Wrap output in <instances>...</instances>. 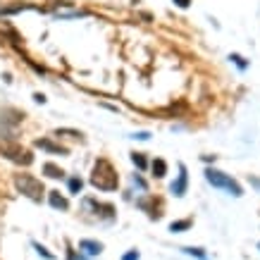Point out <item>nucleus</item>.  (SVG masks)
<instances>
[{"mask_svg": "<svg viewBox=\"0 0 260 260\" xmlns=\"http://www.w3.org/2000/svg\"><path fill=\"white\" fill-rule=\"evenodd\" d=\"M81 186H84V181H81V179H77V177H74V179H70V191H72V193H81Z\"/></svg>", "mask_w": 260, "mask_h": 260, "instance_id": "nucleus-16", "label": "nucleus"}, {"mask_svg": "<svg viewBox=\"0 0 260 260\" xmlns=\"http://www.w3.org/2000/svg\"><path fill=\"white\" fill-rule=\"evenodd\" d=\"M36 148H46V150H50V153H60V155H67V148H64V146H57V143L48 141V139H39V141H36Z\"/></svg>", "mask_w": 260, "mask_h": 260, "instance_id": "nucleus-10", "label": "nucleus"}, {"mask_svg": "<svg viewBox=\"0 0 260 260\" xmlns=\"http://www.w3.org/2000/svg\"><path fill=\"white\" fill-rule=\"evenodd\" d=\"M34 101H36V103H46V95H41V93H36V95H34Z\"/></svg>", "mask_w": 260, "mask_h": 260, "instance_id": "nucleus-25", "label": "nucleus"}, {"mask_svg": "<svg viewBox=\"0 0 260 260\" xmlns=\"http://www.w3.org/2000/svg\"><path fill=\"white\" fill-rule=\"evenodd\" d=\"M48 201H50V205H53L55 210H67V208H70L67 198L60 196V191H50V193H48Z\"/></svg>", "mask_w": 260, "mask_h": 260, "instance_id": "nucleus-9", "label": "nucleus"}, {"mask_svg": "<svg viewBox=\"0 0 260 260\" xmlns=\"http://www.w3.org/2000/svg\"><path fill=\"white\" fill-rule=\"evenodd\" d=\"M251 184H253V186H258V189H260V179H253V177H251Z\"/></svg>", "mask_w": 260, "mask_h": 260, "instance_id": "nucleus-26", "label": "nucleus"}, {"mask_svg": "<svg viewBox=\"0 0 260 260\" xmlns=\"http://www.w3.org/2000/svg\"><path fill=\"white\" fill-rule=\"evenodd\" d=\"M150 167H153V174H155V177H158V179H162V177H165V174H167V162H165V160H153V165H150Z\"/></svg>", "mask_w": 260, "mask_h": 260, "instance_id": "nucleus-13", "label": "nucleus"}, {"mask_svg": "<svg viewBox=\"0 0 260 260\" xmlns=\"http://www.w3.org/2000/svg\"><path fill=\"white\" fill-rule=\"evenodd\" d=\"M43 174H48L50 179H60L64 172L57 165H53V162H46V165H43Z\"/></svg>", "mask_w": 260, "mask_h": 260, "instance_id": "nucleus-12", "label": "nucleus"}, {"mask_svg": "<svg viewBox=\"0 0 260 260\" xmlns=\"http://www.w3.org/2000/svg\"><path fill=\"white\" fill-rule=\"evenodd\" d=\"M79 248L84 253H88V255H98V253L103 251V244H98V241H91V239H84V241H79Z\"/></svg>", "mask_w": 260, "mask_h": 260, "instance_id": "nucleus-11", "label": "nucleus"}, {"mask_svg": "<svg viewBox=\"0 0 260 260\" xmlns=\"http://www.w3.org/2000/svg\"><path fill=\"white\" fill-rule=\"evenodd\" d=\"M55 134L57 136H70V139H79V132H74V129H57V132H55Z\"/></svg>", "mask_w": 260, "mask_h": 260, "instance_id": "nucleus-17", "label": "nucleus"}, {"mask_svg": "<svg viewBox=\"0 0 260 260\" xmlns=\"http://www.w3.org/2000/svg\"><path fill=\"white\" fill-rule=\"evenodd\" d=\"M186 184H189V177H186V167L179 165V177H177V181H174L172 186H170V191H172L174 196H184V193H186Z\"/></svg>", "mask_w": 260, "mask_h": 260, "instance_id": "nucleus-6", "label": "nucleus"}, {"mask_svg": "<svg viewBox=\"0 0 260 260\" xmlns=\"http://www.w3.org/2000/svg\"><path fill=\"white\" fill-rule=\"evenodd\" d=\"M184 251L189 253V255H198V258H205V253L201 248H184Z\"/></svg>", "mask_w": 260, "mask_h": 260, "instance_id": "nucleus-20", "label": "nucleus"}, {"mask_svg": "<svg viewBox=\"0 0 260 260\" xmlns=\"http://www.w3.org/2000/svg\"><path fill=\"white\" fill-rule=\"evenodd\" d=\"M134 184L139 186V189H146V181H143L141 177H134Z\"/></svg>", "mask_w": 260, "mask_h": 260, "instance_id": "nucleus-24", "label": "nucleus"}, {"mask_svg": "<svg viewBox=\"0 0 260 260\" xmlns=\"http://www.w3.org/2000/svg\"><path fill=\"white\" fill-rule=\"evenodd\" d=\"M174 5H177V8H189L191 5V0H172Z\"/></svg>", "mask_w": 260, "mask_h": 260, "instance_id": "nucleus-21", "label": "nucleus"}, {"mask_svg": "<svg viewBox=\"0 0 260 260\" xmlns=\"http://www.w3.org/2000/svg\"><path fill=\"white\" fill-rule=\"evenodd\" d=\"M139 208H141V210H146V213H148V217H153V220H158L160 215H162V203H160V201H155V196L141 198V201H139Z\"/></svg>", "mask_w": 260, "mask_h": 260, "instance_id": "nucleus-5", "label": "nucleus"}, {"mask_svg": "<svg viewBox=\"0 0 260 260\" xmlns=\"http://www.w3.org/2000/svg\"><path fill=\"white\" fill-rule=\"evenodd\" d=\"M229 60H234V62H237V67H241V70H246V60L241 55H232L229 57Z\"/></svg>", "mask_w": 260, "mask_h": 260, "instance_id": "nucleus-19", "label": "nucleus"}, {"mask_svg": "<svg viewBox=\"0 0 260 260\" xmlns=\"http://www.w3.org/2000/svg\"><path fill=\"white\" fill-rule=\"evenodd\" d=\"M15 186L22 191L26 198H31V201H41V198H43V191H46L43 184H41L36 177H31V174H17Z\"/></svg>", "mask_w": 260, "mask_h": 260, "instance_id": "nucleus-2", "label": "nucleus"}, {"mask_svg": "<svg viewBox=\"0 0 260 260\" xmlns=\"http://www.w3.org/2000/svg\"><path fill=\"white\" fill-rule=\"evenodd\" d=\"M0 153H3L5 158H10L12 162H17V165H31L34 162L31 150L22 148V146L15 141H0Z\"/></svg>", "mask_w": 260, "mask_h": 260, "instance_id": "nucleus-3", "label": "nucleus"}, {"mask_svg": "<svg viewBox=\"0 0 260 260\" xmlns=\"http://www.w3.org/2000/svg\"><path fill=\"white\" fill-rule=\"evenodd\" d=\"M34 246H36V251H39V253H41V255H43V258H48V260H53V253H48V251H46V248H43V246H41V244H34Z\"/></svg>", "mask_w": 260, "mask_h": 260, "instance_id": "nucleus-18", "label": "nucleus"}, {"mask_svg": "<svg viewBox=\"0 0 260 260\" xmlns=\"http://www.w3.org/2000/svg\"><path fill=\"white\" fill-rule=\"evenodd\" d=\"M91 184L101 191H115L117 189L119 177H117V172H115V167H112L110 160H105V158L95 160L93 174H91Z\"/></svg>", "mask_w": 260, "mask_h": 260, "instance_id": "nucleus-1", "label": "nucleus"}, {"mask_svg": "<svg viewBox=\"0 0 260 260\" xmlns=\"http://www.w3.org/2000/svg\"><path fill=\"white\" fill-rule=\"evenodd\" d=\"M189 227H191V220H179L170 224V232H184V229H189Z\"/></svg>", "mask_w": 260, "mask_h": 260, "instance_id": "nucleus-14", "label": "nucleus"}, {"mask_svg": "<svg viewBox=\"0 0 260 260\" xmlns=\"http://www.w3.org/2000/svg\"><path fill=\"white\" fill-rule=\"evenodd\" d=\"M205 179L210 181L213 186H217V189H227L232 196H241L244 193L237 181L232 179V177H227L224 172H220V170H205Z\"/></svg>", "mask_w": 260, "mask_h": 260, "instance_id": "nucleus-4", "label": "nucleus"}, {"mask_svg": "<svg viewBox=\"0 0 260 260\" xmlns=\"http://www.w3.org/2000/svg\"><path fill=\"white\" fill-rule=\"evenodd\" d=\"M86 203L93 205L95 215H101V217H105V220H112V217H115V208H112L110 203H98V201H91V198H88Z\"/></svg>", "mask_w": 260, "mask_h": 260, "instance_id": "nucleus-7", "label": "nucleus"}, {"mask_svg": "<svg viewBox=\"0 0 260 260\" xmlns=\"http://www.w3.org/2000/svg\"><path fill=\"white\" fill-rule=\"evenodd\" d=\"M132 162H134L139 170H146V165H148L146 158H143V153H132Z\"/></svg>", "mask_w": 260, "mask_h": 260, "instance_id": "nucleus-15", "label": "nucleus"}, {"mask_svg": "<svg viewBox=\"0 0 260 260\" xmlns=\"http://www.w3.org/2000/svg\"><path fill=\"white\" fill-rule=\"evenodd\" d=\"M134 139H141V141H146V139H150L148 132H139V134H134Z\"/></svg>", "mask_w": 260, "mask_h": 260, "instance_id": "nucleus-23", "label": "nucleus"}, {"mask_svg": "<svg viewBox=\"0 0 260 260\" xmlns=\"http://www.w3.org/2000/svg\"><path fill=\"white\" fill-rule=\"evenodd\" d=\"M22 10H39L31 3H15V5H3L0 8V15H15V12H22Z\"/></svg>", "mask_w": 260, "mask_h": 260, "instance_id": "nucleus-8", "label": "nucleus"}, {"mask_svg": "<svg viewBox=\"0 0 260 260\" xmlns=\"http://www.w3.org/2000/svg\"><path fill=\"white\" fill-rule=\"evenodd\" d=\"M122 260H139V251H129Z\"/></svg>", "mask_w": 260, "mask_h": 260, "instance_id": "nucleus-22", "label": "nucleus"}]
</instances>
